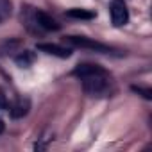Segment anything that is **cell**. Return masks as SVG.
<instances>
[{
    "label": "cell",
    "instance_id": "277c9868",
    "mask_svg": "<svg viewBox=\"0 0 152 152\" xmlns=\"http://www.w3.org/2000/svg\"><path fill=\"white\" fill-rule=\"evenodd\" d=\"M34 16H36V23H38V29L41 31V34L43 32H48V31H59V23L52 18V16H48L45 11H39V9H36L34 11Z\"/></svg>",
    "mask_w": 152,
    "mask_h": 152
},
{
    "label": "cell",
    "instance_id": "5b68a950",
    "mask_svg": "<svg viewBox=\"0 0 152 152\" xmlns=\"http://www.w3.org/2000/svg\"><path fill=\"white\" fill-rule=\"evenodd\" d=\"M38 50L45 52V54H50V56H57V57H70L72 56V48H64L61 45H56V43H38L36 45Z\"/></svg>",
    "mask_w": 152,
    "mask_h": 152
},
{
    "label": "cell",
    "instance_id": "ba28073f",
    "mask_svg": "<svg viewBox=\"0 0 152 152\" xmlns=\"http://www.w3.org/2000/svg\"><path fill=\"white\" fill-rule=\"evenodd\" d=\"M13 13L11 0H0V23H4Z\"/></svg>",
    "mask_w": 152,
    "mask_h": 152
},
{
    "label": "cell",
    "instance_id": "8992f818",
    "mask_svg": "<svg viewBox=\"0 0 152 152\" xmlns=\"http://www.w3.org/2000/svg\"><path fill=\"white\" fill-rule=\"evenodd\" d=\"M7 109L13 118H23L31 109V102H29V99H18L15 104H9Z\"/></svg>",
    "mask_w": 152,
    "mask_h": 152
},
{
    "label": "cell",
    "instance_id": "3957f363",
    "mask_svg": "<svg viewBox=\"0 0 152 152\" xmlns=\"http://www.w3.org/2000/svg\"><path fill=\"white\" fill-rule=\"evenodd\" d=\"M109 13H111V22L115 27H122L129 22V9L124 0H111Z\"/></svg>",
    "mask_w": 152,
    "mask_h": 152
},
{
    "label": "cell",
    "instance_id": "6da1fadb",
    "mask_svg": "<svg viewBox=\"0 0 152 152\" xmlns=\"http://www.w3.org/2000/svg\"><path fill=\"white\" fill-rule=\"evenodd\" d=\"M72 73L81 81L84 93L90 97H109L115 91L109 72L104 70L100 64L83 63L75 66Z\"/></svg>",
    "mask_w": 152,
    "mask_h": 152
},
{
    "label": "cell",
    "instance_id": "7a4b0ae2",
    "mask_svg": "<svg viewBox=\"0 0 152 152\" xmlns=\"http://www.w3.org/2000/svg\"><path fill=\"white\" fill-rule=\"evenodd\" d=\"M64 41L70 43L72 47H77V48H86V50L99 52V54H113L111 47H107L100 41H95L91 38H86V36H66Z\"/></svg>",
    "mask_w": 152,
    "mask_h": 152
},
{
    "label": "cell",
    "instance_id": "52a82bcc",
    "mask_svg": "<svg viewBox=\"0 0 152 152\" xmlns=\"http://www.w3.org/2000/svg\"><path fill=\"white\" fill-rule=\"evenodd\" d=\"M34 59H36V56H34V52H31V50H18V54L15 56L16 64L22 66V68H29V66L34 63Z\"/></svg>",
    "mask_w": 152,
    "mask_h": 152
},
{
    "label": "cell",
    "instance_id": "9c48e42d",
    "mask_svg": "<svg viewBox=\"0 0 152 152\" xmlns=\"http://www.w3.org/2000/svg\"><path fill=\"white\" fill-rule=\"evenodd\" d=\"M66 16H70V18H81V20H91V18H95V15L91 11H84V9H70V11H66Z\"/></svg>",
    "mask_w": 152,
    "mask_h": 152
},
{
    "label": "cell",
    "instance_id": "30bf717a",
    "mask_svg": "<svg viewBox=\"0 0 152 152\" xmlns=\"http://www.w3.org/2000/svg\"><path fill=\"white\" fill-rule=\"evenodd\" d=\"M18 47H20V41H18V39L6 41L2 47H0V56H7V54H11V52H18Z\"/></svg>",
    "mask_w": 152,
    "mask_h": 152
},
{
    "label": "cell",
    "instance_id": "7c38bea8",
    "mask_svg": "<svg viewBox=\"0 0 152 152\" xmlns=\"http://www.w3.org/2000/svg\"><path fill=\"white\" fill-rule=\"evenodd\" d=\"M2 132H4V122L0 120V134H2Z\"/></svg>",
    "mask_w": 152,
    "mask_h": 152
},
{
    "label": "cell",
    "instance_id": "8fae6325",
    "mask_svg": "<svg viewBox=\"0 0 152 152\" xmlns=\"http://www.w3.org/2000/svg\"><path fill=\"white\" fill-rule=\"evenodd\" d=\"M132 91H138V93H141L147 100H150L152 99V91L150 90H145V88H136V86H132Z\"/></svg>",
    "mask_w": 152,
    "mask_h": 152
}]
</instances>
